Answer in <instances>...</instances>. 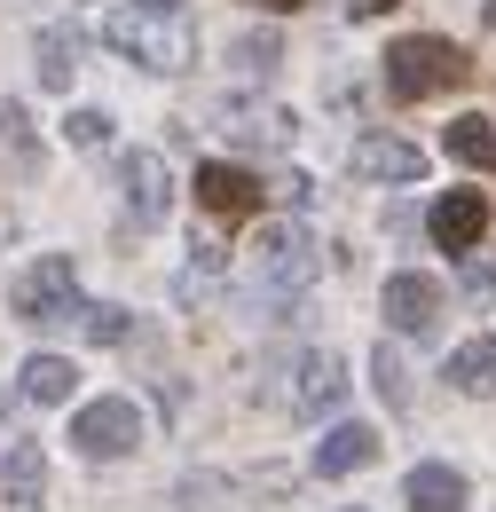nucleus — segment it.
Masks as SVG:
<instances>
[{
  "instance_id": "nucleus-29",
  "label": "nucleus",
  "mask_w": 496,
  "mask_h": 512,
  "mask_svg": "<svg viewBox=\"0 0 496 512\" xmlns=\"http://www.w3.org/2000/svg\"><path fill=\"white\" fill-rule=\"evenodd\" d=\"M260 8H300V0H260Z\"/></svg>"
},
{
  "instance_id": "nucleus-5",
  "label": "nucleus",
  "mask_w": 496,
  "mask_h": 512,
  "mask_svg": "<svg viewBox=\"0 0 496 512\" xmlns=\"http://www.w3.org/2000/svg\"><path fill=\"white\" fill-rule=\"evenodd\" d=\"M339 394H347V363L331 355V347H300L292 363H284V410L292 418H323V410H339Z\"/></svg>"
},
{
  "instance_id": "nucleus-22",
  "label": "nucleus",
  "mask_w": 496,
  "mask_h": 512,
  "mask_svg": "<svg viewBox=\"0 0 496 512\" xmlns=\"http://www.w3.org/2000/svg\"><path fill=\"white\" fill-rule=\"evenodd\" d=\"M71 331H79V339H95V347H119V339H126V308H111V300H103V308H95V300H79Z\"/></svg>"
},
{
  "instance_id": "nucleus-24",
  "label": "nucleus",
  "mask_w": 496,
  "mask_h": 512,
  "mask_svg": "<svg viewBox=\"0 0 496 512\" xmlns=\"http://www.w3.org/2000/svg\"><path fill=\"white\" fill-rule=\"evenodd\" d=\"M371 379H378V394H386V410H410V371H402L394 347H378V355H371Z\"/></svg>"
},
{
  "instance_id": "nucleus-13",
  "label": "nucleus",
  "mask_w": 496,
  "mask_h": 512,
  "mask_svg": "<svg viewBox=\"0 0 496 512\" xmlns=\"http://www.w3.org/2000/svg\"><path fill=\"white\" fill-rule=\"evenodd\" d=\"M426 229H434L441 253H473V245L489 237V205H481V190H449L434 205V221H426Z\"/></svg>"
},
{
  "instance_id": "nucleus-12",
  "label": "nucleus",
  "mask_w": 496,
  "mask_h": 512,
  "mask_svg": "<svg viewBox=\"0 0 496 512\" xmlns=\"http://www.w3.org/2000/svg\"><path fill=\"white\" fill-rule=\"evenodd\" d=\"M386 323L394 331H434L441 323V284L434 276H418V268H402V276H386Z\"/></svg>"
},
{
  "instance_id": "nucleus-19",
  "label": "nucleus",
  "mask_w": 496,
  "mask_h": 512,
  "mask_svg": "<svg viewBox=\"0 0 496 512\" xmlns=\"http://www.w3.org/2000/svg\"><path fill=\"white\" fill-rule=\"evenodd\" d=\"M24 394L56 410V402H71V394H79V371H71L63 355H32V363H24Z\"/></svg>"
},
{
  "instance_id": "nucleus-27",
  "label": "nucleus",
  "mask_w": 496,
  "mask_h": 512,
  "mask_svg": "<svg viewBox=\"0 0 496 512\" xmlns=\"http://www.w3.org/2000/svg\"><path fill=\"white\" fill-rule=\"evenodd\" d=\"M394 0H347V16H386Z\"/></svg>"
},
{
  "instance_id": "nucleus-3",
  "label": "nucleus",
  "mask_w": 496,
  "mask_h": 512,
  "mask_svg": "<svg viewBox=\"0 0 496 512\" xmlns=\"http://www.w3.org/2000/svg\"><path fill=\"white\" fill-rule=\"evenodd\" d=\"M465 79H473L465 48H457V40H441V32H410V40H394V48H386V87H394L402 103L449 95V87H465Z\"/></svg>"
},
{
  "instance_id": "nucleus-2",
  "label": "nucleus",
  "mask_w": 496,
  "mask_h": 512,
  "mask_svg": "<svg viewBox=\"0 0 496 512\" xmlns=\"http://www.w3.org/2000/svg\"><path fill=\"white\" fill-rule=\"evenodd\" d=\"M315 276V237L284 213V221H260L245 245V284L268 300V308H284V300H300Z\"/></svg>"
},
{
  "instance_id": "nucleus-1",
  "label": "nucleus",
  "mask_w": 496,
  "mask_h": 512,
  "mask_svg": "<svg viewBox=\"0 0 496 512\" xmlns=\"http://www.w3.org/2000/svg\"><path fill=\"white\" fill-rule=\"evenodd\" d=\"M103 48L174 79V71L197 64V16H189V0H119L103 16Z\"/></svg>"
},
{
  "instance_id": "nucleus-16",
  "label": "nucleus",
  "mask_w": 496,
  "mask_h": 512,
  "mask_svg": "<svg viewBox=\"0 0 496 512\" xmlns=\"http://www.w3.org/2000/svg\"><path fill=\"white\" fill-rule=\"evenodd\" d=\"M32 71H40L48 95H63V87L79 79V32H71V24H48V32L32 40Z\"/></svg>"
},
{
  "instance_id": "nucleus-23",
  "label": "nucleus",
  "mask_w": 496,
  "mask_h": 512,
  "mask_svg": "<svg viewBox=\"0 0 496 512\" xmlns=\"http://www.w3.org/2000/svg\"><path fill=\"white\" fill-rule=\"evenodd\" d=\"M457 292H465L473 308H496V253H489V245H473V253H465V268H457Z\"/></svg>"
},
{
  "instance_id": "nucleus-7",
  "label": "nucleus",
  "mask_w": 496,
  "mask_h": 512,
  "mask_svg": "<svg viewBox=\"0 0 496 512\" xmlns=\"http://www.w3.org/2000/svg\"><path fill=\"white\" fill-rule=\"evenodd\" d=\"M260 197H268V182H252L245 166H229V158H205V166H197V205H205L213 221H252Z\"/></svg>"
},
{
  "instance_id": "nucleus-11",
  "label": "nucleus",
  "mask_w": 496,
  "mask_h": 512,
  "mask_svg": "<svg viewBox=\"0 0 496 512\" xmlns=\"http://www.w3.org/2000/svg\"><path fill=\"white\" fill-rule=\"evenodd\" d=\"M0 512H48V457H40V442H16L0 457Z\"/></svg>"
},
{
  "instance_id": "nucleus-20",
  "label": "nucleus",
  "mask_w": 496,
  "mask_h": 512,
  "mask_svg": "<svg viewBox=\"0 0 496 512\" xmlns=\"http://www.w3.org/2000/svg\"><path fill=\"white\" fill-rule=\"evenodd\" d=\"M0 166H8V174H32V166H40V134L24 127L16 103H0Z\"/></svg>"
},
{
  "instance_id": "nucleus-15",
  "label": "nucleus",
  "mask_w": 496,
  "mask_h": 512,
  "mask_svg": "<svg viewBox=\"0 0 496 512\" xmlns=\"http://www.w3.org/2000/svg\"><path fill=\"white\" fill-rule=\"evenodd\" d=\"M402 505L410 512H465V473L457 465H410Z\"/></svg>"
},
{
  "instance_id": "nucleus-18",
  "label": "nucleus",
  "mask_w": 496,
  "mask_h": 512,
  "mask_svg": "<svg viewBox=\"0 0 496 512\" xmlns=\"http://www.w3.org/2000/svg\"><path fill=\"white\" fill-rule=\"evenodd\" d=\"M449 386H457V394H496V339L489 331L449 355Z\"/></svg>"
},
{
  "instance_id": "nucleus-9",
  "label": "nucleus",
  "mask_w": 496,
  "mask_h": 512,
  "mask_svg": "<svg viewBox=\"0 0 496 512\" xmlns=\"http://www.w3.org/2000/svg\"><path fill=\"white\" fill-rule=\"evenodd\" d=\"M119 190L134 221H166L174 213V174H166V150H126L119 158Z\"/></svg>"
},
{
  "instance_id": "nucleus-14",
  "label": "nucleus",
  "mask_w": 496,
  "mask_h": 512,
  "mask_svg": "<svg viewBox=\"0 0 496 512\" xmlns=\"http://www.w3.org/2000/svg\"><path fill=\"white\" fill-rule=\"evenodd\" d=\"M363 465H378V434L355 418V426H331L323 442H315V473L323 481H347V473H363Z\"/></svg>"
},
{
  "instance_id": "nucleus-4",
  "label": "nucleus",
  "mask_w": 496,
  "mask_h": 512,
  "mask_svg": "<svg viewBox=\"0 0 496 512\" xmlns=\"http://www.w3.org/2000/svg\"><path fill=\"white\" fill-rule=\"evenodd\" d=\"M8 300H16V316H24V323H71V316H79V268H71L63 253H40L24 276H16Z\"/></svg>"
},
{
  "instance_id": "nucleus-28",
  "label": "nucleus",
  "mask_w": 496,
  "mask_h": 512,
  "mask_svg": "<svg viewBox=\"0 0 496 512\" xmlns=\"http://www.w3.org/2000/svg\"><path fill=\"white\" fill-rule=\"evenodd\" d=\"M481 24H489V32H496V0H481Z\"/></svg>"
},
{
  "instance_id": "nucleus-10",
  "label": "nucleus",
  "mask_w": 496,
  "mask_h": 512,
  "mask_svg": "<svg viewBox=\"0 0 496 512\" xmlns=\"http://www.w3.org/2000/svg\"><path fill=\"white\" fill-rule=\"evenodd\" d=\"M347 166H355L363 182H418V174H426V150L402 142V134H355Z\"/></svg>"
},
{
  "instance_id": "nucleus-17",
  "label": "nucleus",
  "mask_w": 496,
  "mask_h": 512,
  "mask_svg": "<svg viewBox=\"0 0 496 512\" xmlns=\"http://www.w3.org/2000/svg\"><path fill=\"white\" fill-rule=\"evenodd\" d=\"M276 64H284V40H276V32H237V40H229V71H237L245 87H268Z\"/></svg>"
},
{
  "instance_id": "nucleus-26",
  "label": "nucleus",
  "mask_w": 496,
  "mask_h": 512,
  "mask_svg": "<svg viewBox=\"0 0 496 512\" xmlns=\"http://www.w3.org/2000/svg\"><path fill=\"white\" fill-rule=\"evenodd\" d=\"M268 197L284 205V213H308V197H315V182L308 174H284V182H268Z\"/></svg>"
},
{
  "instance_id": "nucleus-8",
  "label": "nucleus",
  "mask_w": 496,
  "mask_h": 512,
  "mask_svg": "<svg viewBox=\"0 0 496 512\" xmlns=\"http://www.w3.org/2000/svg\"><path fill=\"white\" fill-rule=\"evenodd\" d=\"M221 134L237 142V150H292V111H276V103H252V95H221Z\"/></svg>"
},
{
  "instance_id": "nucleus-6",
  "label": "nucleus",
  "mask_w": 496,
  "mask_h": 512,
  "mask_svg": "<svg viewBox=\"0 0 496 512\" xmlns=\"http://www.w3.org/2000/svg\"><path fill=\"white\" fill-rule=\"evenodd\" d=\"M71 442H79V457H126V449L142 442V418H134V402L103 394V402H87L71 418Z\"/></svg>"
},
{
  "instance_id": "nucleus-25",
  "label": "nucleus",
  "mask_w": 496,
  "mask_h": 512,
  "mask_svg": "<svg viewBox=\"0 0 496 512\" xmlns=\"http://www.w3.org/2000/svg\"><path fill=\"white\" fill-rule=\"evenodd\" d=\"M63 142H71V150H103V142H111V111H71V119H63Z\"/></svg>"
},
{
  "instance_id": "nucleus-21",
  "label": "nucleus",
  "mask_w": 496,
  "mask_h": 512,
  "mask_svg": "<svg viewBox=\"0 0 496 512\" xmlns=\"http://www.w3.org/2000/svg\"><path fill=\"white\" fill-rule=\"evenodd\" d=\"M449 158L489 174V166H496V127H489V119H457V127H449Z\"/></svg>"
}]
</instances>
